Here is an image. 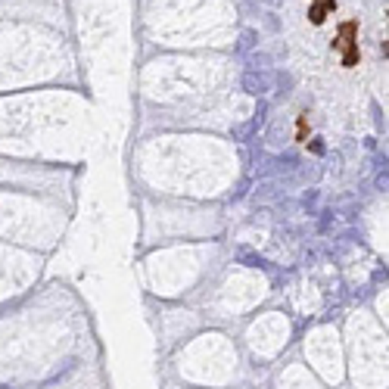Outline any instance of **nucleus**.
<instances>
[{
	"label": "nucleus",
	"mask_w": 389,
	"mask_h": 389,
	"mask_svg": "<svg viewBox=\"0 0 389 389\" xmlns=\"http://www.w3.org/2000/svg\"><path fill=\"white\" fill-rule=\"evenodd\" d=\"M243 88L249 91V94H265V91H271V75L268 72H246Z\"/></svg>",
	"instance_id": "obj_1"
}]
</instances>
